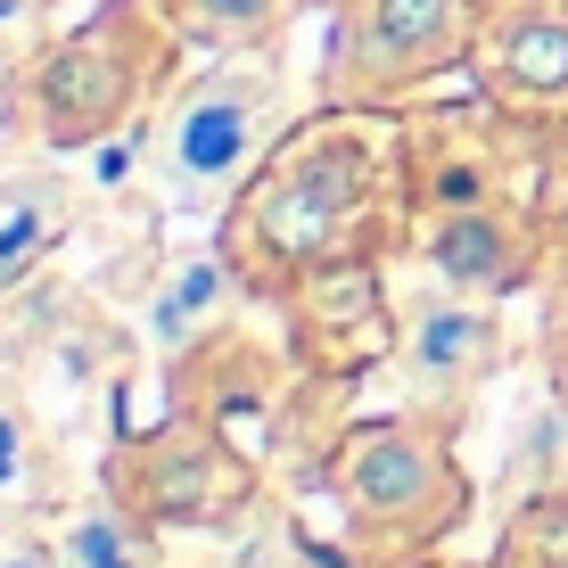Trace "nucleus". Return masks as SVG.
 Returning <instances> with one entry per match:
<instances>
[{"mask_svg":"<svg viewBox=\"0 0 568 568\" xmlns=\"http://www.w3.org/2000/svg\"><path fill=\"white\" fill-rule=\"evenodd\" d=\"M469 74L527 124H568V0H495Z\"/></svg>","mask_w":568,"mask_h":568,"instance_id":"nucleus-10","label":"nucleus"},{"mask_svg":"<svg viewBox=\"0 0 568 568\" xmlns=\"http://www.w3.org/2000/svg\"><path fill=\"white\" fill-rule=\"evenodd\" d=\"M495 0H346L322 58L329 108H396L478 58Z\"/></svg>","mask_w":568,"mask_h":568,"instance_id":"nucleus-4","label":"nucleus"},{"mask_svg":"<svg viewBox=\"0 0 568 568\" xmlns=\"http://www.w3.org/2000/svg\"><path fill=\"white\" fill-rule=\"evenodd\" d=\"M173 0H108L91 26H74L67 42L33 74V124L50 149H91L124 124L132 108L165 83L173 67Z\"/></svg>","mask_w":568,"mask_h":568,"instance_id":"nucleus-3","label":"nucleus"},{"mask_svg":"<svg viewBox=\"0 0 568 568\" xmlns=\"http://www.w3.org/2000/svg\"><path fill=\"white\" fill-rule=\"evenodd\" d=\"M527 115L511 108H454V115H420L404 124V165H413V206H478V199H536V141Z\"/></svg>","mask_w":568,"mask_h":568,"instance_id":"nucleus-7","label":"nucleus"},{"mask_svg":"<svg viewBox=\"0 0 568 568\" xmlns=\"http://www.w3.org/2000/svg\"><path fill=\"white\" fill-rule=\"evenodd\" d=\"M396 363L420 396H469L478 379L503 371V322L486 297H428L413 322L396 329Z\"/></svg>","mask_w":568,"mask_h":568,"instance_id":"nucleus-11","label":"nucleus"},{"mask_svg":"<svg viewBox=\"0 0 568 568\" xmlns=\"http://www.w3.org/2000/svg\"><path fill=\"white\" fill-rule=\"evenodd\" d=\"M404 156V132L379 124V108H322L313 124L281 132V149L256 165V182L231 199L223 256L256 288H297L313 264L371 256L379 240V190Z\"/></svg>","mask_w":568,"mask_h":568,"instance_id":"nucleus-1","label":"nucleus"},{"mask_svg":"<svg viewBox=\"0 0 568 568\" xmlns=\"http://www.w3.org/2000/svg\"><path fill=\"white\" fill-rule=\"evenodd\" d=\"M305 9H346V0H305Z\"/></svg>","mask_w":568,"mask_h":568,"instance_id":"nucleus-20","label":"nucleus"},{"mask_svg":"<svg viewBox=\"0 0 568 568\" xmlns=\"http://www.w3.org/2000/svg\"><path fill=\"white\" fill-rule=\"evenodd\" d=\"M33 454H42V445H33V413L17 404V387H0V503L33 478Z\"/></svg>","mask_w":568,"mask_h":568,"instance_id":"nucleus-17","label":"nucleus"},{"mask_svg":"<svg viewBox=\"0 0 568 568\" xmlns=\"http://www.w3.org/2000/svg\"><path fill=\"white\" fill-rule=\"evenodd\" d=\"M552 379L568 387V272H560V288H552Z\"/></svg>","mask_w":568,"mask_h":568,"instance_id":"nucleus-19","label":"nucleus"},{"mask_svg":"<svg viewBox=\"0 0 568 568\" xmlns=\"http://www.w3.org/2000/svg\"><path fill=\"white\" fill-rule=\"evenodd\" d=\"M495 568H568V503L544 495L536 511H519L511 536H503V560Z\"/></svg>","mask_w":568,"mask_h":568,"instance_id":"nucleus-16","label":"nucleus"},{"mask_svg":"<svg viewBox=\"0 0 568 568\" xmlns=\"http://www.w3.org/2000/svg\"><path fill=\"white\" fill-rule=\"evenodd\" d=\"M288 346L313 379H355L396 346V313L379 297V272L371 256H338L313 264L297 288H288Z\"/></svg>","mask_w":568,"mask_h":568,"instance_id":"nucleus-9","label":"nucleus"},{"mask_svg":"<svg viewBox=\"0 0 568 568\" xmlns=\"http://www.w3.org/2000/svg\"><path fill=\"white\" fill-rule=\"evenodd\" d=\"M0 568H58V544H33V536H0Z\"/></svg>","mask_w":568,"mask_h":568,"instance_id":"nucleus-18","label":"nucleus"},{"mask_svg":"<svg viewBox=\"0 0 568 568\" xmlns=\"http://www.w3.org/2000/svg\"><path fill=\"white\" fill-rule=\"evenodd\" d=\"M305 0H173V26L182 42H206L223 58H247V50H272L281 26L297 17Z\"/></svg>","mask_w":568,"mask_h":568,"instance_id":"nucleus-14","label":"nucleus"},{"mask_svg":"<svg viewBox=\"0 0 568 568\" xmlns=\"http://www.w3.org/2000/svg\"><path fill=\"white\" fill-rule=\"evenodd\" d=\"M413 247H420V264L437 272L445 288H462V297H511V288H527L544 272L552 231H544L536 199H478V206L420 214Z\"/></svg>","mask_w":568,"mask_h":568,"instance_id":"nucleus-8","label":"nucleus"},{"mask_svg":"<svg viewBox=\"0 0 568 568\" xmlns=\"http://www.w3.org/2000/svg\"><path fill=\"white\" fill-rule=\"evenodd\" d=\"M58 568H156L149 536L132 511H74L67 527H58Z\"/></svg>","mask_w":568,"mask_h":568,"instance_id":"nucleus-15","label":"nucleus"},{"mask_svg":"<svg viewBox=\"0 0 568 568\" xmlns=\"http://www.w3.org/2000/svg\"><path fill=\"white\" fill-rule=\"evenodd\" d=\"M67 223H74V199L58 182H17V190H0V288H17L33 264L50 256L58 240H67Z\"/></svg>","mask_w":568,"mask_h":568,"instance_id":"nucleus-13","label":"nucleus"},{"mask_svg":"<svg viewBox=\"0 0 568 568\" xmlns=\"http://www.w3.org/2000/svg\"><path fill=\"white\" fill-rule=\"evenodd\" d=\"M231 297H240V264H231L223 247L173 256L165 264V288L149 297V338L165 346V355H190V346H206L214 329H223Z\"/></svg>","mask_w":568,"mask_h":568,"instance_id":"nucleus-12","label":"nucleus"},{"mask_svg":"<svg viewBox=\"0 0 568 568\" xmlns=\"http://www.w3.org/2000/svg\"><path fill=\"white\" fill-rule=\"evenodd\" d=\"M272 149H281V74L231 58L165 100L149 156L182 199H240Z\"/></svg>","mask_w":568,"mask_h":568,"instance_id":"nucleus-5","label":"nucleus"},{"mask_svg":"<svg viewBox=\"0 0 568 568\" xmlns=\"http://www.w3.org/2000/svg\"><path fill=\"white\" fill-rule=\"evenodd\" d=\"M329 495H338L346 536H355V552L371 568H404V560L437 552L469 519V478H462L454 445L428 437L404 413L346 428L338 454H329Z\"/></svg>","mask_w":568,"mask_h":568,"instance_id":"nucleus-2","label":"nucleus"},{"mask_svg":"<svg viewBox=\"0 0 568 568\" xmlns=\"http://www.w3.org/2000/svg\"><path fill=\"white\" fill-rule=\"evenodd\" d=\"M247 486H256L247 454L199 413L115 445L108 462V503L132 511L141 527H223L247 503Z\"/></svg>","mask_w":568,"mask_h":568,"instance_id":"nucleus-6","label":"nucleus"}]
</instances>
